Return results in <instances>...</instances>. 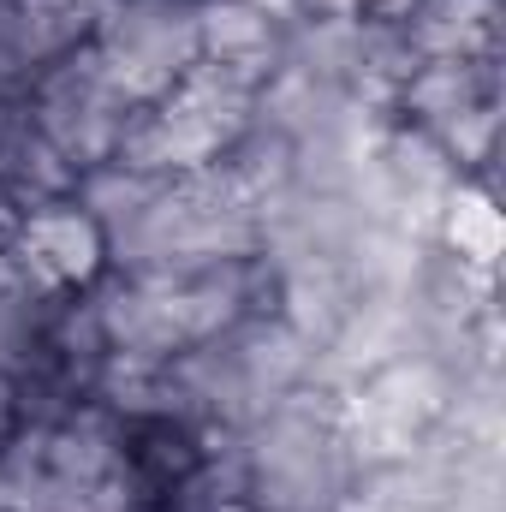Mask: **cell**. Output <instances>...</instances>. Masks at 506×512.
Returning a JSON list of instances; mask_svg holds the SVG:
<instances>
[{
	"instance_id": "1",
	"label": "cell",
	"mask_w": 506,
	"mask_h": 512,
	"mask_svg": "<svg viewBox=\"0 0 506 512\" xmlns=\"http://www.w3.org/2000/svg\"><path fill=\"white\" fill-rule=\"evenodd\" d=\"M251 108H256V84H245L227 66L197 60L167 96L131 108L114 161L131 167V173H149V179L215 167L239 143V131L251 126Z\"/></svg>"
},
{
	"instance_id": "2",
	"label": "cell",
	"mask_w": 506,
	"mask_h": 512,
	"mask_svg": "<svg viewBox=\"0 0 506 512\" xmlns=\"http://www.w3.org/2000/svg\"><path fill=\"white\" fill-rule=\"evenodd\" d=\"M24 102H30L36 131L48 137V149H54L72 173L114 161L120 131H126V120H131L126 90L114 84V72L102 66V54H96L90 42H78L72 54L48 60V66L36 72V84H30Z\"/></svg>"
},
{
	"instance_id": "3",
	"label": "cell",
	"mask_w": 506,
	"mask_h": 512,
	"mask_svg": "<svg viewBox=\"0 0 506 512\" xmlns=\"http://www.w3.org/2000/svg\"><path fill=\"white\" fill-rule=\"evenodd\" d=\"M6 251L18 256L24 274H30L42 292H54V298H72V292L96 286L102 268H108V239H102V227H96L72 197H54V203L24 209V221H18V233H12Z\"/></svg>"
},
{
	"instance_id": "4",
	"label": "cell",
	"mask_w": 506,
	"mask_h": 512,
	"mask_svg": "<svg viewBox=\"0 0 506 512\" xmlns=\"http://www.w3.org/2000/svg\"><path fill=\"white\" fill-rule=\"evenodd\" d=\"M483 102H501V54H483V60H417L411 78L393 96V114H399V126L441 137L459 114H471Z\"/></svg>"
},
{
	"instance_id": "5",
	"label": "cell",
	"mask_w": 506,
	"mask_h": 512,
	"mask_svg": "<svg viewBox=\"0 0 506 512\" xmlns=\"http://www.w3.org/2000/svg\"><path fill=\"white\" fill-rule=\"evenodd\" d=\"M399 30L417 60H483L501 54V0H411Z\"/></svg>"
},
{
	"instance_id": "6",
	"label": "cell",
	"mask_w": 506,
	"mask_h": 512,
	"mask_svg": "<svg viewBox=\"0 0 506 512\" xmlns=\"http://www.w3.org/2000/svg\"><path fill=\"white\" fill-rule=\"evenodd\" d=\"M54 310H60V298L42 292L12 251H0V376L18 382V376L42 358Z\"/></svg>"
},
{
	"instance_id": "7",
	"label": "cell",
	"mask_w": 506,
	"mask_h": 512,
	"mask_svg": "<svg viewBox=\"0 0 506 512\" xmlns=\"http://www.w3.org/2000/svg\"><path fill=\"white\" fill-rule=\"evenodd\" d=\"M435 245L471 268H495L501 256V209H495V191L483 179H459L441 203V221H435Z\"/></svg>"
},
{
	"instance_id": "8",
	"label": "cell",
	"mask_w": 506,
	"mask_h": 512,
	"mask_svg": "<svg viewBox=\"0 0 506 512\" xmlns=\"http://www.w3.org/2000/svg\"><path fill=\"white\" fill-rule=\"evenodd\" d=\"M48 60L54 54H48L42 30L12 0H0V96H30V84H36V72Z\"/></svg>"
},
{
	"instance_id": "9",
	"label": "cell",
	"mask_w": 506,
	"mask_h": 512,
	"mask_svg": "<svg viewBox=\"0 0 506 512\" xmlns=\"http://www.w3.org/2000/svg\"><path fill=\"white\" fill-rule=\"evenodd\" d=\"M36 143V120H30V102L24 96H0V185L12 179V167L30 155Z\"/></svg>"
},
{
	"instance_id": "10",
	"label": "cell",
	"mask_w": 506,
	"mask_h": 512,
	"mask_svg": "<svg viewBox=\"0 0 506 512\" xmlns=\"http://www.w3.org/2000/svg\"><path fill=\"white\" fill-rule=\"evenodd\" d=\"M24 423H18V393H12V376H0V447L18 435Z\"/></svg>"
},
{
	"instance_id": "11",
	"label": "cell",
	"mask_w": 506,
	"mask_h": 512,
	"mask_svg": "<svg viewBox=\"0 0 506 512\" xmlns=\"http://www.w3.org/2000/svg\"><path fill=\"white\" fill-rule=\"evenodd\" d=\"M18 221H24V203H18V197H12V191L0 185V251L12 245V233H18Z\"/></svg>"
}]
</instances>
